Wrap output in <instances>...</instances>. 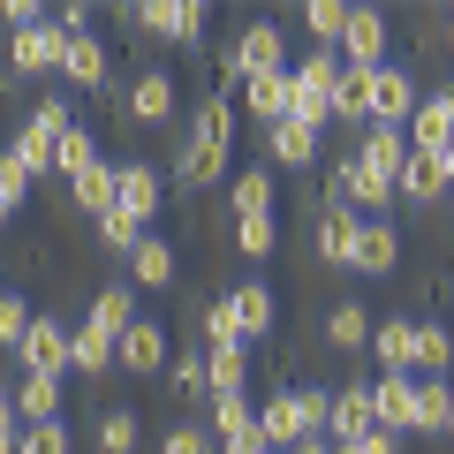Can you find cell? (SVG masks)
<instances>
[{"instance_id":"60d3db41","label":"cell","mask_w":454,"mask_h":454,"mask_svg":"<svg viewBox=\"0 0 454 454\" xmlns=\"http://www.w3.org/2000/svg\"><path fill=\"white\" fill-rule=\"evenodd\" d=\"M340 23H348V8H340V0H303V31H310V46H340Z\"/></svg>"},{"instance_id":"f5cc1de1","label":"cell","mask_w":454,"mask_h":454,"mask_svg":"<svg viewBox=\"0 0 454 454\" xmlns=\"http://www.w3.org/2000/svg\"><path fill=\"white\" fill-rule=\"evenodd\" d=\"M439 160V175H447V190H454V137H447V152H432Z\"/></svg>"},{"instance_id":"7dc6e473","label":"cell","mask_w":454,"mask_h":454,"mask_svg":"<svg viewBox=\"0 0 454 454\" xmlns=\"http://www.w3.org/2000/svg\"><path fill=\"white\" fill-rule=\"evenodd\" d=\"M23 197H31V175H23V167L8 160V152H0V227H8V220L23 212Z\"/></svg>"},{"instance_id":"5bb4252c","label":"cell","mask_w":454,"mask_h":454,"mask_svg":"<svg viewBox=\"0 0 454 454\" xmlns=\"http://www.w3.org/2000/svg\"><path fill=\"white\" fill-rule=\"evenodd\" d=\"M8 402H16V417H23V424H53V417H68V379L23 372L16 387H8Z\"/></svg>"},{"instance_id":"603a6c76","label":"cell","mask_w":454,"mask_h":454,"mask_svg":"<svg viewBox=\"0 0 454 454\" xmlns=\"http://www.w3.org/2000/svg\"><path fill=\"white\" fill-rule=\"evenodd\" d=\"M310 243H318V258H325V265H348V250H356V212L325 197V212L310 220Z\"/></svg>"},{"instance_id":"816d5d0a","label":"cell","mask_w":454,"mask_h":454,"mask_svg":"<svg viewBox=\"0 0 454 454\" xmlns=\"http://www.w3.org/2000/svg\"><path fill=\"white\" fill-rule=\"evenodd\" d=\"M288 454H333V439H295Z\"/></svg>"},{"instance_id":"52a82bcc","label":"cell","mask_w":454,"mask_h":454,"mask_svg":"<svg viewBox=\"0 0 454 454\" xmlns=\"http://www.w3.org/2000/svg\"><path fill=\"white\" fill-rule=\"evenodd\" d=\"M387 46H394V23L379 16V8H348V23H340V61L348 68H387Z\"/></svg>"},{"instance_id":"7402d4cb","label":"cell","mask_w":454,"mask_h":454,"mask_svg":"<svg viewBox=\"0 0 454 454\" xmlns=\"http://www.w3.org/2000/svg\"><path fill=\"white\" fill-rule=\"evenodd\" d=\"M121 265H129V288H167V280L182 273V258H175V243H167V235H145Z\"/></svg>"},{"instance_id":"f907efd6","label":"cell","mask_w":454,"mask_h":454,"mask_svg":"<svg viewBox=\"0 0 454 454\" xmlns=\"http://www.w3.org/2000/svg\"><path fill=\"white\" fill-rule=\"evenodd\" d=\"M0 432H23V417H16V402H8V387H0Z\"/></svg>"},{"instance_id":"f6af8a7d","label":"cell","mask_w":454,"mask_h":454,"mask_svg":"<svg viewBox=\"0 0 454 454\" xmlns=\"http://www.w3.org/2000/svg\"><path fill=\"white\" fill-rule=\"evenodd\" d=\"M205 348H250L243 325H235V310H227V295H220V303H205Z\"/></svg>"},{"instance_id":"8992f818","label":"cell","mask_w":454,"mask_h":454,"mask_svg":"<svg viewBox=\"0 0 454 454\" xmlns=\"http://www.w3.org/2000/svg\"><path fill=\"white\" fill-rule=\"evenodd\" d=\"M160 205H167L160 167H145V160H121V167H114V212H129L137 227H152V220H160Z\"/></svg>"},{"instance_id":"db71d44e","label":"cell","mask_w":454,"mask_h":454,"mask_svg":"<svg viewBox=\"0 0 454 454\" xmlns=\"http://www.w3.org/2000/svg\"><path fill=\"white\" fill-rule=\"evenodd\" d=\"M447 439H454V379H447Z\"/></svg>"},{"instance_id":"9f6ffc18","label":"cell","mask_w":454,"mask_h":454,"mask_svg":"<svg viewBox=\"0 0 454 454\" xmlns=\"http://www.w3.org/2000/svg\"><path fill=\"white\" fill-rule=\"evenodd\" d=\"M447 46H454V16H447Z\"/></svg>"},{"instance_id":"44dd1931","label":"cell","mask_w":454,"mask_h":454,"mask_svg":"<svg viewBox=\"0 0 454 454\" xmlns=\"http://www.w3.org/2000/svg\"><path fill=\"white\" fill-rule=\"evenodd\" d=\"M325 114L348 121V129H372V68H348V61H340V83H333V98H325Z\"/></svg>"},{"instance_id":"e575fe53","label":"cell","mask_w":454,"mask_h":454,"mask_svg":"<svg viewBox=\"0 0 454 454\" xmlns=\"http://www.w3.org/2000/svg\"><path fill=\"white\" fill-rule=\"evenodd\" d=\"M98 160H106V152H98V137L83 129V121H76V129H61V145H53V175H61V182H76V175H91Z\"/></svg>"},{"instance_id":"484cf974","label":"cell","mask_w":454,"mask_h":454,"mask_svg":"<svg viewBox=\"0 0 454 454\" xmlns=\"http://www.w3.org/2000/svg\"><path fill=\"white\" fill-rule=\"evenodd\" d=\"M68 372H83V379L114 372V333H98L91 318H76L68 325Z\"/></svg>"},{"instance_id":"3957f363","label":"cell","mask_w":454,"mask_h":454,"mask_svg":"<svg viewBox=\"0 0 454 454\" xmlns=\"http://www.w3.org/2000/svg\"><path fill=\"white\" fill-rule=\"evenodd\" d=\"M175 106H182V91H175V68H137L129 76V91H121V121L129 129H160V121H175Z\"/></svg>"},{"instance_id":"1f68e13d","label":"cell","mask_w":454,"mask_h":454,"mask_svg":"<svg viewBox=\"0 0 454 454\" xmlns=\"http://www.w3.org/2000/svg\"><path fill=\"white\" fill-rule=\"evenodd\" d=\"M265 160H273V167H310V160H318V129H303V121H273V129H265Z\"/></svg>"},{"instance_id":"e0dca14e","label":"cell","mask_w":454,"mask_h":454,"mask_svg":"<svg viewBox=\"0 0 454 454\" xmlns=\"http://www.w3.org/2000/svg\"><path fill=\"white\" fill-rule=\"evenodd\" d=\"M137 23L160 31V38H175V46H197V38H205V8H197V0H145Z\"/></svg>"},{"instance_id":"bcb514c9","label":"cell","mask_w":454,"mask_h":454,"mask_svg":"<svg viewBox=\"0 0 454 454\" xmlns=\"http://www.w3.org/2000/svg\"><path fill=\"white\" fill-rule=\"evenodd\" d=\"M31 318H38V310L23 303L16 288H0V348H8V356H16V340H23V325H31Z\"/></svg>"},{"instance_id":"5b68a950","label":"cell","mask_w":454,"mask_h":454,"mask_svg":"<svg viewBox=\"0 0 454 454\" xmlns=\"http://www.w3.org/2000/svg\"><path fill=\"white\" fill-rule=\"evenodd\" d=\"M16 372H46V379H68V325L53 310H38L16 340Z\"/></svg>"},{"instance_id":"6f0895ef","label":"cell","mask_w":454,"mask_h":454,"mask_svg":"<svg viewBox=\"0 0 454 454\" xmlns=\"http://www.w3.org/2000/svg\"><path fill=\"white\" fill-rule=\"evenodd\" d=\"M447 205H454V190H447Z\"/></svg>"},{"instance_id":"b9f144b4","label":"cell","mask_w":454,"mask_h":454,"mask_svg":"<svg viewBox=\"0 0 454 454\" xmlns=\"http://www.w3.org/2000/svg\"><path fill=\"white\" fill-rule=\"evenodd\" d=\"M235 250H243L250 265H258V258H273V250H280V227H273V212H258V220H235Z\"/></svg>"},{"instance_id":"4316f807","label":"cell","mask_w":454,"mask_h":454,"mask_svg":"<svg viewBox=\"0 0 454 454\" xmlns=\"http://www.w3.org/2000/svg\"><path fill=\"white\" fill-rule=\"evenodd\" d=\"M288 98H295L288 68H280V76H250V83H243V114H250V121H265V129L288 121Z\"/></svg>"},{"instance_id":"c3c4849f","label":"cell","mask_w":454,"mask_h":454,"mask_svg":"<svg viewBox=\"0 0 454 454\" xmlns=\"http://www.w3.org/2000/svg\"><path fill=\"white\" fill-rule=\"evenodd\" d=\"M160 454H220V447H212V432H205V424H190V417H182L175 432L160 439Z\"/></svg>"},{"instance_id":"ffe728a7","label":"cell","mask_w":454,"mask_h":454,"mask_svg":"<svg viewBox=\"0 0 454 454\" xmlns=\"http://www.w3.org/2000/svg\"><path fill=\"white\" fill-rule=\"evenodd\" d=\"M394 197H402V205H447V175H439L432 152H409V160H402V175H394Z\"/></svg>"},{"instance_id":"d6986e66","label":"cell","mask_w":454,"mask_h":454,"mask_svg":"<svg viewBox=\"0 0 454 454\" xmlns=\"http://www.w3.org/2000/svg\"><path fill=\"white\" fill-rule=\"evenodd\" d=\"M372 417H379V432L409 439L417 432V379H372Z\"/></svg>"},{"instance_id":"83f0119b","label":"cell","mask_w":454,"mask_h":454,"mask_svg":"<svg viewBox=\"0 0 454 454\" xmlns=\"http://www.w3.org/2000/svg\"><path fill=\"white\" fill-rule=\"evenodd\" d=\"M227 310H235L243 340H265V333H273V288H265V280H243V288H227Z\"/></svg>"},{"instance_id":"ab89813d","label":"cell","mask_w":454,"mask_h":454,"mask_svg":"<svg viewBox=\"0 0 454 454\" xmlns=\"http://www.w3.org/2000/svg\"><path fill=\"white\" fill-rule=\"evenodd\" d=\"M91 227H98V250H114V258H129V250H137V243L152 235V227H137L129 212H98Z\"/></svg>"},{"instance_id":"f546056e","label":"cell","mask_w":454,"mask_h":454,"mask_svg":"<svg viewBox=\"0 0 454 454\" xmlns=\"http://www.w3.org/2000/svg\"><path fill=\"white\" fill-rule=\"evenodd\" d=\"M258 432H265V454H288L295 439H310V432H303V417H295V394H288V387H280L273 402L258 409Z\"/></svg>"},{"instance_id":"277c9868","label":"cell","mask_w":454,"mask_h":454,"mask_svg":"<svg viewBox=\"0 0 454 454\" xmlns=\"http://www.w3.org/2000/svg\"><path fill=\"white\" fill-rule=\"evenodd\" d=\"M333 205H348L356 220H387V212H394V182H387V175H372V167L348 152V160L333 167Z\"/></svg>"},{"instance_id":"cb8c5ba5","label":"cell","mask_w":454,"mask_h":454,"mask_svg":"<svg viewBox=\"0 0 454 454\" xmlns=\"http://www.w3.org/2000/svg\"><path fill=\"white\" fill-rule=\"evenodd\" d=\"M83 318H91L98 333H114V340H121L137 318H145V310H137V288H129V280H106V288L91 295V310H83Z\"/></svg>"},{"instance_id":"8fae6325","label":"cell","mask_w":454,"mask_h":454,"mask_svg":"<svg viewBox=\"0 0 454 454\" xmlns=\"http://www.w3.org/2000/svg\"><path fill=\"white\" fill-rule=\"evenodd\" d=\"M402 137H409V152H447V137H454V91H417V114L402 121Z\"/></svg>"},{"instance_id":"d4e9b609","label":"cell","mask_w":454,"mask_h":454,"mask_svg":"<svg viewBox=\"0 0 454 454\" xmlns=\"http://www.w3.org/2000/svg\"><path fill=\"white\" fill-rule=\"evenodd\" d=\"M288 83L303 98H333V83H340V53L333 46H303V61H288Z\"/></svg>"},{"instance_id":"9a60e30c","label":"cell","mask_w":454,"mask_h":454,"mask_svg":"<svg viewBox=\"0 0 454 454\" xmlns=\"http://www.w3.org/2000/svg\"><path fill=\"white\" fill-rule=\"evenodd\" d=\"M8 61H16V76H53L61 68V23H31V31L8 38Z\"/></svg>"},{"instance_id":"d590c367","label":"cell","mask_w":454,"mask_h":454,"mask_svg":"<svg viewBox=\"0 0 454 454\" xmlns=\"http://www.w3.org/2000/svg\"><path fill=\"white\" fill-rule=\"evenodd\" d=\"M227 205H235V220L273 212V167H243V175H235V190H227Z\"/></svg>"},{"instance_id":"f1b7e54d","label":"cell","mask_w":454,"mask_h":454,"mask_svg":"<svg viewBox=\"0 0 454 454\" xmlns=\"http://www.w3.org/2000/svg\"><path fill=\"white\" fill-rule=\"evenodd\" d=\"M356 137H364V145H356V160L372 167V175H387V182L402 175V160H409V137H402V129H387V121H372V129H356Z\"/></svg>"},{"instance_id":"30bf717a","label":"cell","mask_w":454,"mask_h":454,"mask_svg":"<svg viewBox=\"0 0 454 454\" xmlns=\"http://www.w3.org/2000/svg\"><path fill=\"white\" fill-rule=\"evenodd\" d=\"M447 364H454V325L409 318V379H447Z\"/></svg>"},{"instance_id":"7bdbcfd3","label":"cell","mask_w":454,"mask_h":454,"mask_svg":"<svg viewBox=\"0 0 454 454\" xmlns=\"http://www.w3.org/2000/svg\"><path fill=\"white\" fill-rule=\"evenodd\" d=\"M175 364V356H167ZM167 387H175V402H212L205 394V348H182V364L167 372Z\"/></svg>"},{"instance_id":"2e32d148","label":"cell","mask_w":454,"mask_h":454,"mask_svg":"<svg viewBox=\"0 0 454 454\" xmlns=\"http://www.w3.org/2000/svg\"><path fill=\"white\" fill-rule=\"evenodd\" d=\"M61 83H76V91H106L114 83V61H106V46H98L91 31L61 38Z\"/></svg>"},{"instance_id":"74e56055","label":"cell","mask_w":454,"mask_h":454,"mask_svg":"<svg viewBox=\"0 0 454 454\" xmlns=\"http://www.w3.org/2000/svg\"><path fill=\"white\" fill-rule=\"evenodd\" d=\"M68 197H76V212H91V220H98V212H114V160H98L91 175H76V182H68Z\"/></svg>"},{"instance_id":"11a10c76","label":"cell","mask_w":454,"mask_h":454,"mask_svg":"<svg viewBox=\"0 0 454 454\" xmlns=\"http://www.w3.org/2000/svg\"><path fill=\"white\" fill-rule=\"evenodd\" d=\"M0 454H16V432H0Z\"/></svg>"},{"instance_id":"8d00e7d4","label":"cell","mask_w":454,"mask_h":454,"mask_svg":"<svg viewBox=\"0 0 454 454\" xmlns=\"http://www.w3.org/2000/svg\"><path fill=\"white\" fill-rule=\"evenodd\" d=\"M16 454H76V424H68V417L23 424V432H16Z\"/></svg>"},{"instance_id":"ba28073f","label":"cell","mask_w":454,"mask_h":454,"mask_svg":"<svg viewBox=\"0 0 454 454\" xmlns=\"http://www.w3.org/2000/svg\"><path fill=\"white\" fill-rule=\"evenodd\" d=\"M205 432H212V447H220V454H265V432H258V409H250V394H227V402H212Z\"/></svg>"},{"instance_id":"7c38bea8","label":"cell","mask_w":454,"mask_h":454,"mask_svg":"<svg viewBox=\"0 0 454 454\" xmlns=\"http://www.w3.org/2000/svg\"><path fill=\"white\" fill-rule=\"evenodd\" d=\"M114 372H137V379L167 372V325H160V318H137L129 333L114 340Z\"/></svg>"},{"instance_id":"d6a6232c","label":"cell","mask_w":454,"mask_h":454,"mask_svg":"<svg viewBox=\"0 0 454 454\" xmlns=\"http://www.w3.org/2000/svg\"><path fill=\"white\" fill-rule=\"evenodd\" d=\"M372 364H379V379H409V318L372 325Z\"/></svg>"},{"instance_id":"836d02e7","label":"cell","mask_w":454,"mask_h":454,"mask_svg":"<svg viewBox=\"0 0 454 454\" xmlns=\"http://www.w3.org/2000/svg\"><path fill=\"white\" fill-rule=\"evenodd\" d=\"M250 387V356L243 348H205V394L212 402H227V394Z\"/></svg>"},{"instance_id":"4fadbf2b","label":"cell","mask_w":454,"mask_h":454,"mask_svg":"<svg viewBox=\"0 0 454 454\" xmlns=\"http://www.w3.org/2000/svg\"><path fill=\"white\" fill-rule=\"evenodd\" d=\"M409 114H417V76H409L402 61L372 68V121H387V129H402Z\"/></svg>"},{"instance_id":"9c48e42d","label":"cell","mask_w":454,"mask_h":454,"mask_svg":"<svg viewBox=\"0 0 454 454\" xmlns=\"http://www.w3.org/2000/svg\"><path fill=\"white\" fill-rule=\"evenodd\" d=\"M364 432H379V417H372V387H364V379H348V387H333V409H325V439H333V447H356Z\"/></svg>"},{"instance_id":"ee69618b","label":"cell","mask_w":454,"mask_h":454,"mask_svg":"<svg viewBox=\"0 0 454 454\" xmlns=\"http://www.w3.org/2000/svg\"><path fill=\"white\" fill-rule=\"evenodd\" d=\"M417 432L447 439V379H417Z\"/></svg>"},{"instance_id":"6da1fadb","label":"cell","mask_w":454,"mask_h":454,"mask_svg":"<svg viewBox=\"0 0 454 454\" xmlns=\"http://www.w3.org/2000/svg\"><path fill=\"white\" fill-rule=\"evenodd\" d=\"M227 160H235V98L212 91L205 106L190 114V137H182V152H175V182L182 190H205V182L227 175Z\"/></svg>"},{"instance_id":"4dcf8cb0","label":"cell","mask_w":454,"mask_h":454,"mask_svg":"<svg viewBox=\"0 0 454 454\" xmlns=\"http://www.w3.org/2000/svg\"><path fill=\"white\" fill-rule=\"evenodd\" d=\"M372 310L356 303V295H340L333 310H325V340H333V348H348V356H356V348H372Z\"/></svg>"},{"instance_id":"7a4b0ae2","label":"cell","mask_w":454,"mask_h":454,"mask_svg":"<svg viewBox=\"0 0 454 454\" xmlns=\"http://www.w3.org/2000/svg\"><path fill=\"white\" fill-rule=\"evenodd\" d=\"M61 129H76L68 98H38V106L16 121V137H8V160H16L31 182H38V175H53V145H61Z\"/></svg>"},{"instance_id":"f35d334b","label":"cell","mask_w":454,"mask_h":454,"mask_svg":"<svg viewBox=\"0 0 454 454\" xmlns=\"http://www.w3.org/2000/svg\"><path fill=\"white\" fill-rule=\"evenodd\" d=\"M137 424H145L137 409H106L98 417V454H137V439H145Z\"/></svg>"},{"instance_id":"681fc988","label":"cell","mask_w":454,"mask_h":454,"mask_svg":"<svg viewBox=\"0 0 454 454\" xmlns=\"http://www.w3.org/2000/svg\"><path fill=\"white\" fill-rule=\"evenodd\" d=\"M348 454H402V439H394V432H364Z\"/></svg>"},{"instance_id":"ac0fdd59","label":"cell","mask_w":454,"mask_h":454,"mask_svg":"<svg viewBox=\"0 0 454 454\" xmlns=\"http://www.w3.org/2000/svg\"><path fill=\"white\" fill-rule=\"evenodd\" d=\"M356 273H394L402 265V227L394 220H356V250H348Z\"/></svg>"}]
</instances>
